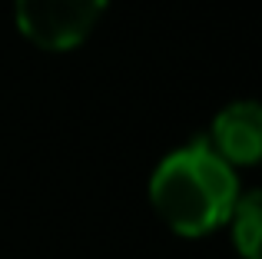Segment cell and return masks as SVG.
<instances>
[{"mask_svg": "<svg viewBox=\"0 0 262 259\" xmlns=\"http://www.w3.org/2000/svg\"><path fill=\"white\" fill-rule=\"evenodd\" d=\"M236 200L239 180L209 140H192L173 149L149 176L153 209L176 236L186 240L226 226Z\"/></svg>", "mask_w": 262, "mask_h": 259, "instance_id": "1", "label": "cell"}, {"mask_svg": "<svg viewBox=\"0 0 262 259\" xmlns=\"http://www.w3.org/2000/svg\"><path fill=\"white\" fill-rule=\"evenodd\" d=\"M110 0H13L20 37L47 53L77 50L103 20Z\"/></svg>", "mask_w": 262, "mask_h": 259, "instance_id": "2", "label": "cell"}, {"mask_svg": "<svg viewBox=\"0 0 262 259\" xmlns=\"http://www.w3.org/2000/svg\"><path fill=\"white\" fill-rule=\"evenodd\" d=\"M209 143L229 166H252L262 156V110L256 100H236L212 120Z\"/></svg>", "mask_w": 262, "mask_h": 259, "instance_id": "3", "label": "cell"}, {"mask_svg": "<svg viewBox=\"0 0 262 259\" xmlns=\"http://www.w3.org/2000/svg\"><path fill=\"white\" fill-rule=\"evenodd\" d=\"M232 223V246L243 259H259V243H262V196L259 189L252 193H239L236 206H232L229 220Z\"/></svg>", "mask_w": 262, "mask_h": 259, "instance_id": "4", "label": "cell"}]
</instances>
